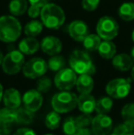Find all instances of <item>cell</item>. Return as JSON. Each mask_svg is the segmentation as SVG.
<instances>
[{"label":"cell","mask_w":134,"mask_h":135,"mask_svg":"<svg viewBox=\"0 0 134 135\" xmlns=\"http://www.w3.org/2000/svg\"><path fill=\"white\" fill-rule=\"evenodd\" d=\"M113 128V120L106 114H98L93 118L91 129L95 135H107Z\"/></svg>","instance_id":"10"},{"label":"cell","mask_w":134,"mask_h":135,"mask_svg":"<svg viewBox=\"0 0 134 135\" xmlns=\"http://www.w3.org/2000/svg\"><path fill=\"white\" fill-rule=\"evenodd\" d=\"M130 55H131V59H132L133 62H134V46L131 49V54H130Z\"/></svg>","instance_id":"42"},{"label":"cell","mask_w":134,"mask_h":135,"mask_svg":"<svg viewBox=\"0 0 134 135\" xmlns=\"http://www.w3.org/2000/svg\"><path fill=\"white\" fill-rule=\"evenodd\" d=\"M96 103L97 100L90 94H80L77 98V107L82 113L91 114L94 112L96 109Z\"/></svg>","instance_id":"15"},{"label":"cell","mask_w":134,"mask_h":135,"mask_svg":"<svg viewBox=\"0 0 134 135\" xmlns=\"http://www.w3.org/2000/svg\"><path fill=\"white\" fill-rule=\"evenodd\" d=\"M121 116L124 120H128L134 123V102L133 103L126 104L122 108Z\"/></svg>","instance_id":"32"},{"label":"cell","mask_w":134,"mask_h":135,"mask_svg":"<svg viewBox=\"0 0 134 135\" xmlns=\"http://www.w3.org/2000/svg\"><path fill=\"white\" fill-rule=\"evenodd\" d=\"M13 135H37L33 130L29 128H21L18 129Z\"/></svg>","instance_id":"37"},{"label":"cell","mask_w":134,"mask_h":135,"mask_svg":"<svg viewBox=\"0 0 134 135\" xmlns=\"http://www.w3.org/2000/svg\"><path fill=\"white\" fill-rule=\"evenodd\" d=\"M11 124L0 120V135H10L11 133Z\"/></svg>","instance_id":"36"},{"label":"cell","mask_w":134,"mask_h":135,"mask_svg":"<svg viewBox=\"0 0 134 135\" xmlns=\"http://www.w3.org/2000/svg\"><path fill=\"white\" fill-rule=\"evenodd\" d=\"M41 7H38V6H34L31 5L28 7V16L31 18H37L38 17L41 16Z\"/></svg>","instance_id":"35"},{"label":"cell","mask_w":134,"mask_h":135,"mask_svg":"<svg viewBox=\"0 0 134 135\" xmlns=\"http://www.w3.org/2000/svg\"><path fill=\"white\" fill-rule=\"evenodd\" d=\"M131 79L134 81V64H133V66L131 67Z\"/></svg>","instance_id":"41"},{"label":"cell","mask_w":134,"mask_h":135,"mask_svg":"<svg viewBox=\"0 0 134 135\" xmlns=\"http://www.w3.org/2000/svg\"><path fill=\"white\" fill-rule=\"evenodd\" d=\"M97 52L103 59H106V60L112 59L117 52L116 44L112 41L103 40V41H101L100 45L97 49Z\"/></svg>","instance_id":"19"},{"label":"cell","mask_w":134,"mask_h":135,"mask_svg":"<svg viewBox=\"0 0 134 135\" xmlns=\"http://www.w3.org/2000/svg\"><path fill=\"white\" fill-rule=\"evenodd\" d=\"M76 120L78 122V124L80 125L81 128H84V127H88L91 125L93 118H92V116L90 114L83 113L82 115L76 117Z\"/></svg>","instance_id":"34"},{"label":"cell","mask_w":134,"mask_h":135,"mask_svg":"<svg viewBox=\"0 0 134 135\" xmlns=\"http://www.w3.org/2000/svg\"><path fill=\"white\" fill-rule=\"evenodd\" d=\"M63 130L65 135H78L81 127L77 122L76 118L68 117L63 122Z\"/></svg>","instance_id":"24"},{"label":"cell","mask_w":134,"mask_h":135,"mask_svg":"<svg viewBox=\"0 0 134 135\" xmlns=\"http://www.w3.org/2000/svg\"><path fill=\"white\" fill-rule=\"evenodd\" d=\"M131 90V79L115 78L106 85V92L112 98H124Z\"/></svg>","instance_id":"7"},{"label":"cell","mask_w":134,"mask_h":135,"mask_svg":"<svg viewBox=\"0 0 134 135\" xmlns=\"http://www.w3.org/2000/svg\"><path fill=\"white\" fill-rule=\"evenodd\" d=\"M3 85L0 84V101L2 100V98H3Z\"/></svg>","instance_id":"40"},{"label":"cell","mask_w":134,"mask_h":135,"mask_svg":"<svg viewBox=\"0 0 134 135\" xmlns=\"http://www.w3.org/2000/svg\"><path fill=\"white\" fill-rule=\"evenodd\" d=\"M61 124V116L60 113L56 112L55 110L51 111L47 114L45 118V125L50 130H55Z\"/></svg>","instance_id":"28"},{"label":"cell","mask_w":134,"mask_h":135,"mask_svg":"<svg viewBox=\"0 0 134 135\" xmlns=\"http://www.w3.org/2000/svg\"><path fill=\"white\" fill-rule=\"evenodd\" d=\"M127 135H134V132H131V133H129V134H127Z\"/></svg>","instance_id":"45"},{"label":"cell","mask_w":134,"mask_h":135,"mask_svg":"<svg viewBox=\"0 0 134 135\" xmlns=\"http://www.w3.org/2000/svg\"><path fill=\"white\" fill-rule=\"evenodd\" d=\"M15 118H16V109L7 107L0 109V120L7 124H12L13 122H15Z\"/></svg>","instance_id":"30"},{"label":"cell","mask_w":134,"mask_h":135,"mask_svg":"<svg viewBox=\"0 0 134 135\" xmlns=\"http://www.w3.org/2000/svg\"><path fill=\"white\" fill-rule=\"evenodd\" d=\"M133 60L131 55L127 54H116L112 58V65L115 69L120 72H127L131 69L133 66Z\"/></svg>","instance_id":"17"},{"label":"cell","mask_w":134,"mask_h":135,"mask_svg":"<svg viewBox=\"0 0 134 135\" xmlns=\"http://www.w3.org/2000/svg\"><path fill=\"white\" fill-rule=\"evenodd\" d=\"M34 112L27 109L26 108H18L16 109V118L15 122L17 124L29 125L31 124L34 120Z\"/></svg>","instance_id":"20"},{"label":"cell","mask_w":134,"mask_h":135,"mask_svg":"<svg viewBox=\"0 0 134 135\" xmlns=\"http://www.w3.org/2000/svg\"><path fill=\"white\" fill-rule=\"evenodd\" d=\"M3 101L7 108L17 109L20 107L22 102L21 95L16 88H8L3 93Z\"/></svg>","instance_id":"14"},{"label":"cell","mask_w":134,"mask_h":135,"mask_svg":"<svg viewBox=\"0 0 134 135\" xmlns=\"http://www.w3.org/2000/svg\"><path fill=\"white\" fill-rule=\"evenodd\" d=\"M48 70V64L41 57H33L26 62L22 67L23 75L31 79L39 78L44 75Z\"/></svg>","instance_id":"8"},{"label":"cell","mask_w":134,"mask_h":135,"mask_svg":"<svg viewBox=\"0 0 134 135\" xmlns=\"http://www.w3.org/2000/svg\"><path fill=\"white\" fill-rule=\"evenodd\" d=\"M76 88L80 94H90L94 88V80L90 75H79L76 80Z\"/></svg>","instance_id":"18"},{"label":"cell","mask_w":134,"mask_h":135,"mask_svg":"<svg viewBox=\"0 0 134 135\" xmlns=\"http://www.w3.org/2000/svg\"><path fill=\"white\" fill-rule=\"evenodd\" d=\"M44 135H53V134H50V133H48V134H44Z\"/></svg>","instance_id":"47"},{"label":"cell","mask_w":134,"mask_h":135,"mask_svg":"<svg viewBox=\"0 0 134 135\" xmlns=\"http://www.w3.org/2000/svg\"><path fill=\"white\" fill-rule=\"evenodd\" d=\"M77 74L70 68H63L54 76V85L61 91H69L76 85Z\"/></svg>","instance_id":"9"},{"label":"cell","mask_w":134,"mask_h":135,"mask_svg":"<svg viewBox=\"0 0 134 135\" xmlns=\"http://www.w3.org/2000/svg\"><path fill=\"white\" fill-rule=\"evenodd\" d=\"M41 47L39 41L35 37H29L22 39L18 43V50L24 55H32L38 52Z\"/></svg>","instance_id":"16"},{"label":"cell","mask_w":134,"mask_h":135,"mask_svg":"<svg viewBox=\"0 0 134 135\" xmlns=\"http://www.w3.org/2000/svg\"><path fill=\"white\" fill-rule=\"evenodd\" d=\"M101 41V38L97 34L89 33L85 38V40L82 42L86 51H87V52H95V51H97Z\"/></svg>","instance_id":"25"},{"label":"cell","mask_w":134,"mask_h":135,"mask_svg":"<svg viewBox=\"0 0 134 135\" xmlns=\"http://www.w3.org/2000/svg\"><path fill=\"white\" fill-rule=\"evenodd\" d=\"M107 135H118V134H116V133H114V132H113V133H109V134H107Z\"/></svg>","instance_id":"46"},{"label":"cell","mask_w":134,"mask_h":135,"mask_svg":"<svg viewBox=\"0 0 134 135\" xmlns=\"http://www.w3.org/2000/svg\"><path fill=\"white\" fill-rule=\"evenodd\" d=\"M47 64H48V69H50L52 72H58L65 67L66 61H65V58L63 56L59 54H55L52 55L49 59Z\"/></svg>","instance_id":"27"},{"label":"cell","mask_w":134,"mask_h":135,"mask_svg":"<svg viewBox=\"0 0 134 135\" xmlns=\"http://www.w3.org/2000/svg\"><path fill=\"white\" fill-rule=\"evenodd\" d=\"M41 49L44 54L52 56L59 54L63 50V43L55 36H46L41 41Z\"/></svg>","instance_id":"13"},{"label":"cell","mask_w":134,"mask_h":135,"mask_svg":"<svg viewBox=\"0 0 134 135\" xmlns=\"http://www.w3.org/2000/svg\"><path fill=\"white\" fill-rule=\"evenodd\" d=\"M22 32V26L15 16L0 17V41L12 43L18 41Z\"/></svg>","instance_id":"3"},{"label":"cell","mask_w":134,"mask_h":135,"mask_svg":"<svg viewBox=\"0 0 134 135\" xmlns=\"http://www.w3.org/2000/svg\"><path fill=\"white\" fill-rule=\"evenodd\" d=\"M31 5L38 6L39 7H42L43 6H45L46 4H48L50 2V0H28Z\"/></svg>","instance_id":"38"},{"label":"cell","mask_w":134,"mask_h":135,"mask_svg":"<svg viewBox=\"0 0 134 135\" xmlns=\"http://www.w3.org/2000/svg\"><path fill=\"white\" fill-rule=\"evenodd\" d=\"M118 15L124 21H131L134 20V3L125 2L121 4L118 9Z\"/></svg>","instance_id":"22"},{"label":"cell","mask_w":134,"mask_h":135,"mask_svg":"<svg viewBox=\"0 0 134 135\" xmlns=\"http://www.w3.org/2000/svg\"><path fill=\"white\" fill-rule=\"evenodd\" d=\"M25 64L24 54L19 50H11L4 56L2 69L7 75H13L22 70Z\"/></svg>","instance_id":"5"},{"label":"cell","mask_w":134,"mask_h":135,"mask_svg":"<svg viewBox=\"0 0 134 135\" xmlns=\"http://www.w3.org/2000/svg\"><path fill=\"white\" fill-rule=\"evenodd\" d=\"M29 7L28 0H10L8 4V10L12 16L19 17L25 14Z\"/></svg>","instance_id":"21"},{"label":"cell","mask_w":134,"mask_h":135,"mask_svg":"<svg viewBox=\"0 0 134 135\" xmlns=\"http://www.w3.org/2000/svg\"><path fill=\"white\" fill-rule=\"evenodd\" d=\"M131 40H132V41L134 42V28L132 30V31H131Z\"/></svg>","instance_id":"44"},{"label":"cell","mask_w":134,"mask_h":135,"mask_svg":"<svg viewBox=\"0 0 134 135\" xmlns=\"http://www.w3.org/2000/svg\"><path fill=\"white\" fill-rule=\"evenodd\" d=\"M70 67L78 75H90L96 74V66L92 61L91 56L87 51L76 50L73 51L69 57Z\"/></svg>","instance_id":"2"},{"label":"cell","mask_w":134,"mask_h":135,"mask_svg":"<svg viewBox=\"0 0 134 135\" xmlns=\"http://www.w3.org/2000/svg\"><path fill=\"white\" fill-rule=\"evenodd\" d=\"M78 97L70 91H61L52 97V107L58 113H67L77 106Z\"/></svg>","instance_id":"4"},{"label":"cell","mask_w":134,"mask_h":135,"mask_svg":"<svg viewBox=\"0 0 134 135\" xmlns=\"http://www.w3.org/2000/svg\"><path fill=\"white\" fill-rule=\"evenodd\" d=\"M3 59H4L3 52H2V51L0 50V65H1V64H2V62H3Z\"/></svg>","instance_id":"43"},{"label":"cell","mask_w":134,"mask_h":135,"mask_svg":"<svg viewBox=\"0 0 134 135\" xmlns=\"http://www.w3.org/2000/svg\"><path fill=\"white\" fill-rule=\"evenodd\" d=\"M96 30L97 34L101 40L112 41L118 36L120 26L114 18L110 16H103L97 21Z\"/></svg>","instance_id":"6"},{"label":"cell","mask_w":134,"mask_h":135,"mask_svg":"<svg viewBox=\"0 0 134 135\" xmlns=\"http://www.w3.org/2000/svg\"><path fill=\"white\" fill-rule=\"evenodd\" d=\"M67 31L69 36L75 41L82 42L85 38L90 33L88 25L85 21L80 20H75L70 22L67 27Z\"/></svg>","instance_id":"11"},{"label":"cell","mask_w":134,"mask_h":135,"mask_svg":"<svg viewBox=\"0 0 134 135\" xmlns=\"http://www.w3.org/2000/svg\"><path fill=\"white\" fill-rule=\"evenodd\" d=\"M36 86H37V90L41 93H47L50 91L51 87H52V80L50 77L42 75L39 78L37 84H36Z\"/></svg>","instance_id":"31"},{"label":"cell","mask_w":134,"mask_h":135,"mask_svg":"<svg viewBox=\"0 0 134 135\" xmlns=\"http://www.w3.org/2000/svg\"><path fill=\"white\" fill-rule=\"evenodd\" d=\"M132 132H134V123L128 120H124L123 123L118 124L113 130V132L118 135H127Z\"/></svg>","instance_id":"29"},{"label":"cell","mask_w":134,"mask_h":135,"mask_svg":"<svg viewBox=\"0 0 134 135\" xmlns=\"http://www.w3.org/2000/svg\"><path fill=\"white\" fill-rule=\"evenodd\" d=\"M41 21L50 30H58L64 24L65 13L60 6L54 3L46 4L41 7Z\"/></svg>","instance_id":"1"},{"label":"cell","mask_w":134,"mask_h":135,"mask_svg":"<svg viewBox=\"0 0 134 135\" xmlns=\"http://www.w3.org/2000/svg\"><path fill=\"white\" fill-rule=\"evenodd\" d=\"M78 135H95L92 131V129H88L87 127H84V128H81L80 132H79Z\"/></svg>","instance_id":"39"},{"label":"cell","mask_w":134,"mask_h":135,"mask_svg":"<svg viewBox=\"0 0 134 135\" xmlns=\"http://www.w3.org/2000/svg\"><path fill=\"white\" fill-rule=\"evenodd\" d=\"M113 107V100L110 97H102L96 103V109L98 114H107L111 111Z\"/></svg>","instance_id":"26"},{"label":"cell","mask_w":134,"mask_h":135,"mask_svg":"<svg viewBox=\"0 0 134 135\" xmlns=\"http://www.w3.org/2000/svg\"><path fill=\"white\" fill-rule=\"evenodd\" d=\"M100 0H82V7L86 11L92 12L98 7Z\"/></svg>","instance_id":"33"},{"label":"cell","mask_w":134,"mask_h":135,"mask_svg":"<svg viewBox=\"0 0 134 135\" xmlns=\"http://www.w3.org/2000/svg\"><path fill=\"white\" fill-rule=\"evenodd\" d=\"M43 24L41 20H31L24 26V33L26 36L29 37H37L42 32L43 30Z\"/></svg>","instance_id":"23"},{"label":"cell","mask_w":134,"mask_h":135,"mask_svg":"<svg viewBox=\"0 0 134 135\" xmlns=\"http://www.w3.org/2000/svg\"><path fill=\"white\" fill-rule=\"evenodd\" d=\"M22 102H23L24 108L32 112H36L42 106V95L37 89H31V90H28L23 95Z\"/></svg>","instance_id":"12"}]
</instances>
